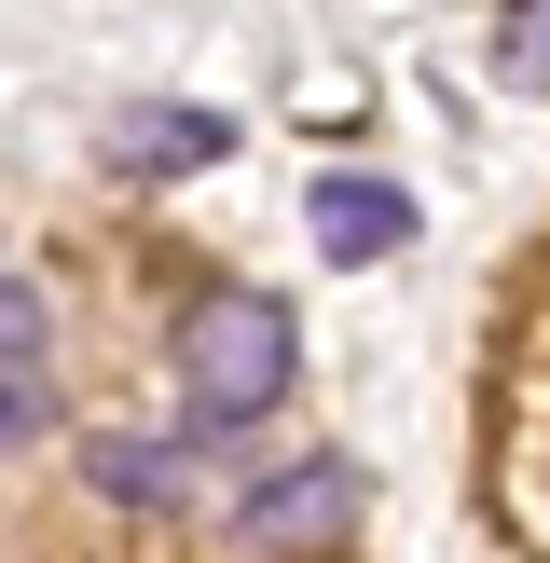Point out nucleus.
Segmentation results:
<instances>
[{"label":"nucleus","instance_id":"1","mask_svg":"<svg viewBox=\"0 0 550 563\" xmlns=\"http://www.w3.org/2000/svg\"><path fill=\"white\" fill-rule=\"evenodd\" d=\"M289 372H302V330H289V302L275 289H193L179 302V440H234V427H262L275 399H289Z\"/></svg>","mask_w":550,"mask_h":563},{"label":"nucleus","instance_id":"2","mask_svg":"<svg viewBox=\"0 0 550 563\" xmlns=\"http://www.w3.org/2000/svg\"><path fill=\"white\" fill-rule=\"evenodd\" d=\"M344 537H358V467L344 454H302L289 482L234 495V550L248 563H302V550H344Z\"/></svg>","mask_w":550,"mask_h":563},{"label":"nucleus","instance_id":"3","mask_svg":"<svg viewBox=\"0 0 550 563\" xmlns=\"http://www.w3.org/2000/svg\"><path fill=\"white\" fill-rule=\"evenodd\" d=\"M97 152L124 165V179H193V165L234 152V110H207V97H138V110H110Z\"/></svg>","mask_w":550,"mask_h":563},{"label":"nucleus","instance_id":"4","mask_svg":"<svg viewBox=\"0 0 550 563\" xmlns=\"http://www.w3.org/2000/svg\"><path fill=\"white\" fill-rule=\"evenodd\" d=\"M302 220H317L330 262H385V247H413V192L399 179H358V165H330V179L302 192Z\"/></svg>","mask_w":550,"mask_h":563},{"label":"nucleus","instance_id":"5","mask_svg":"<svg viewBox=\"0 0 550 563\" xmlns=\"http://www.w3.org/2000/svg\"><path fill=\"white\" fill-rule=\"evenodd\" d=\"M82 482H97L110 509H179V495H193V440H97Z\"/></svg>","mask_w":550,"mask_h":563},{"label":"nucleus","instance_id":"6","mask_svg":"<svg viewBox=\"0 0 550 563\" xmlns=\"http://www.w3.org/2000/svg\"><path fill=\"white\" fill-rule=\"evenodd\" d=\"M495 69H509L522 97H550V0H509V14H495Z\"/></svg>","mask_w":550,"mask_h":563},{"label":"nucleus","instance_id":"7","mask_svg":"<svg viewBox=\"0 0 550 563\" xmlns=\"http://www.w3.org/2000/svg\"><path fill=\"white\" fill-rule=\"evenodd\" d=\"M42 427H55V385H42V357H0V454H28Z\"/></svg>","mask_w":550,"mask_h":563},{"label":"nucleus","instance_id":"8","mask_svg":"<svg viewBox=\"0 0 550 563\" xmlns=\"http://www.w3.org/2000/svg\"><path fill=\"white\" fill-rule=\"evenodd\" d=\"M42 344H55L42 289H28V275H0V357H42Z\"/></svg>","mask_w":550,"mask_h":563}]
</instances>
